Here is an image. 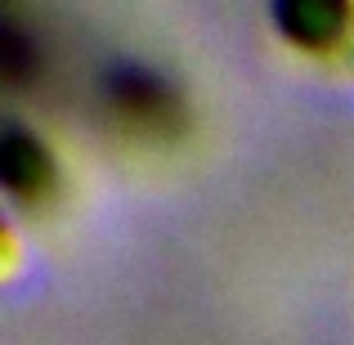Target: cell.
<instances>
[{"mask_svg":"<svg viewBox=\"0 0 354 345\" xmlns=\"http://www.w3.org/2000/svg\"><path fill=\"white\" fill-rule=\"evenodd\" d=\"M274 23L301 50H337V45H350L354 9L341 0H283L274 5Z\"/></svg>","mask_w":354,"mask_h":345,"instance_id":"obj_3","label":"cell"},{"mask_svg":"<svg viewBox=\"0 0 354 345\" xmlns=\"http://www.w3.org/2000/svg\"><path fill=\"white\" fill-rule=\"evenodd\" d=\"M346 54H350V68H354V32H350V45H346Z\"/></svg>","mask_w":354,"mask_h":345,"instance_id":"obj_5","label":"cell"},{"mask_svg":"<svg viewBox=\"0 0 354 345\" xmlns=\"http://www.w3.org/2000/svg\"><path fill=\"white\" fill-rule=\"evenodd\" d=\"M0 68H5V81L9 86H27L32 77H41V50L32 45V36L18 27L14 14H5L0 23Z\"/></svg>","mask_w":354,"mask_h":345,"instance_id":"obj_4","label":"cell"},{"mask_svg":"<svg viewBox=\"0 0 354 345\" xmlns=\"http://www.w3.org/2000/svg\"><path fill=\"white\" fill-rule=\"evenodd\" d=\"M0 184L23 207H41L59 189V166H54L50 148L41 144V135H32L18 121L0 130Z\"/></svg>","mask_w":354,"mask_h":345,"instance_id":"obj_2","label":"cell"},{"mask_svg":"<svg viewBox=\"0 0 354 345\" xmlns=\"http://www.w3.org/2000/svg\"><path fill=\"white\" fill-rule=\"evenodd\" d=\"M99 108L113 130L144 144H162L184 130V95L166 72L148 63H108L99 77Z\"/></svg>","mask_w":354,"mask_h":345,"instance_id":"obj_1","label":"cell"}]
</instances>
